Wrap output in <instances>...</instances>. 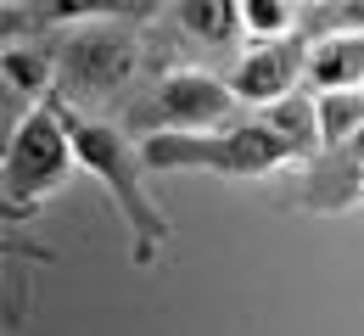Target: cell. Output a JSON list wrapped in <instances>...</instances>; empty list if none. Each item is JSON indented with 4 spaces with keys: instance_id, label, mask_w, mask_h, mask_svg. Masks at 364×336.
<instances>
[{
    "instance_id": "obj_14",
    "label": "cell",
    "mask_w": 364,
    "mask_h": 336,
    "mask_svg": "<svg viewBox=\"0 0 364 336\" xmlns=\"http://www.w3.org/2000/svg\"><path fill=\"white\" fill-rule=\"evenodd\" d=\"M17 6H23V0H6V11H17Z\"/></svg>"
},
{
    "instance_id": "obj_5",
    "label": "cell",
    "mask_w": 364,
    "mask_h": 336,
    "mask_svg": "<svg viewBox=\"0 0 364 336\" xmlns=\"http://www.w3.org/2000/svg\"><path fill=\"white\" fill-rule=\"evenodd\" d=\"M235 107H241L235 85H230V79H213V73H202V67H180V73H168V79L157 85V101H151L157 129H219V124H230Z\"/></svg>"
},
{
    "instance_id": "obj_9",
    "label": "cell",
    "mask_w": 364,
    "mask_h": 336,
    "mask_svg": "<svg viewBox=\"0 0 364 336\" xmlns=\"http://www.w3.org/2000/svg\"><path fill=\"white\" fill-rule=\"evenodd\" d=\"M258 112L269 118L274 135H286V141H291V151H297V157H314L319 146H325V135H319V96H309L303 85H297L291 96L258 107Z\"/></svg>"
},
{
    "instance_id": "obj_4",
    "label": "cell",
    "mask_w": 364,
    "mask_h": 336,
    "mask_svg": "<svg viewBox=\"0 0 364 336\" xmlns=\"http://www.w3.org/2000/svg\"><path fill=\"white\" fill-rule=\"evenodd\" d=\"M135 67H140V45L129 34H112V28L68 34V45L56 50V96L62 101H107L135 79Z\"/></svg>"
},
{
    "instance_id": "obj_2",
    "label": "cell",
    "mask_w": 364,
    "mask_h": 336,
    "mask_svg": "<svg viewBox=\"0 0 364 336\" xmlns=\"http://www.w3.org/2000/svg\"><path fill=\"white\" fill-rule=\"evenodd\" d=\"M56 101V112H62V124H68V135H73V151H79V168H90V180H101L112 202L124 207V219H129V230H135V252L146 258L157 241H168V219H163V207L151 202L146 191V180H140V168H146V157H140V141L129 135H118L112 124H101V118H85V112H73L68 101L50 90Z\"/></svg>"
},
{
    "instance_id": "obj_8",
    "label": "cell",
    "mask_w": 364,
    "mask_h": 336,
    "mask_svg": "<svg viewBox=\"0 0 364 336\" xmlns=\"http://www.w3.org/2000/svg\"><path fill=\"white\" fill-rule=\"evenodd\" d=\"M174 23L202 45H235L247 34L241 0H174Z\"/></svg>"
},
{
    "instance_id": "obj_12",
    "label": "cell",
    "mask_w": 364,
    "mask_h": 336,
    "mask_svg": "<svg viewBox=\"0 0 364 336\" xmlns=\"http://www.w3.org/2000/svg\"><path fill=\"white\" fill-rule=\"evenodd\" d=\"M241 17H247V34L252 40H280L297 28V0H241Z\"/></svg>"
},
{
    "instance_id": "obj_1",
    "label": "cell",
    "mask_w": 364,
    "mask_h": 336,
    "mask_svg": "<svg viewBox=\"0 0 364 336\" xmlns=\"http://www.w3.org/2000/svg\"><path fill=\"white\" fill-rule=\"evenodd\" d=\"M146 168H202V174H269L280 163H297L286 135H274L269 118H241L230 129H146L140 135Z\"/></svg>"
},
{
    "instance_id": "obj_13",
    "label": "cell",
    "mask_w": 364,
    "mask_h": 336,
    "mask_svg": "<svg viewBox=\"0 0 364 336\" xmlns=\"http://www.w3.org/2000/svg\"><path fill=\"white\" fill-rule=\"evenodd\" d=\"M135 0H46L50 23H101V17H124Z\"/></svg>"
},
{
    "instance_id": "obj_16",
    "label": "cell",
    "mask_w": 364,
    "mask_h": 336,
    "mask_svg": "<svg viewBox=\"0 0 364 336\" xmlns=\"http://www.w3.org/2000/svg\"><path fill=\"white\" fill-rule=\"evenodd\" d=\"M303 6H309V0H303Z\"/></svg>"
},
{
    "instance_id": "obj_11",
    "label": "cell",
    "mask_w": 364,
    "mask_h": 336,
    "mask_svg": "<svg viewBox=\"0 0 364 336\" xmlns=\"http://www.w3.org/2000/svg\"><path fill=\"white\" fill-rule=\"evenodd\" d=\"M0 73L17 96H40L46 101L56 90V62H46V50H23V45H6L0 56Z\"/></svg>"
},
{
    "instance_id": "obj_10",
    "label": "cell",
    "mask_w": 364,
    "mask_h": 336,
    "mask_svg": "<svg viewBox=\"0 0 364 336\" xmlns=\"http://www.w3.org/2000/svg\"><path fill=\"white\" fill-rule=\"evenodd\" d=\"M319 135L325 146H348L364 135V85L353 90H319Z\"/></svg>"
},
{
    "instance_id": "obj_7",
    "label": "cell",
    "mask_w": 364,
    "mask_h": 336,
    "mask_svg": "<svg viewBox=\"0 0 364 336\" xmlns=\"http://www.w3.org/2000/svg\"><path fill=\"white\" fill-rule=\"evenodd\" d=\"M309 85L314 90L364 85V34H319V40H309Z\"/></svg>"
},
{
    "instance_id": "obj_15",
    "label": "cell",
    "mask_w": 364,
    "mask_h": 336,
    "mask_svg": "<svg viewBox=\"0 0 364 336\" xmlns=\"http://www.w3.org/2000/svg\"><path fill=\"white\" fill-rule=\"evenodd\" d=\"M359 191H364V174H359Z\"/></svg>"
},
{
    "instance_id": "obj_6",
    "label": "cell",
    "mask_w": 364,
    "mask_h": 336,
    "mask_svg": "<svg viewBox=\"0 0 364 336\" xmlns=\"http://www.w3.org/2000/svg\"><path fill=\"white\" fill-rule=\"evenodd\" d=\"M303 79H309V40H297V34L258 40V45L235 62V73H230L235 96L247 101V107H269V101L291 96Z\"/></svg>"
},
{
    "instance_id": "obj_3",
    "label": "cell",
    "mask_w": 364,
    "mask_h": 336,
    "mask_svg": "<svg viewBox=\"0 0 364 336\" xmlns=\"http://www.w3.org/2000/svg\"><path fill=\"white\" fill-rule=\"evenodd\" d=\"M79 168L73 135L56 112V101H40L34 112H23V124L6 141V163H0V191H6V213L23 219L34 202H46L50 191L68 185V174Z\"/></svg>"
}]
</instances>
